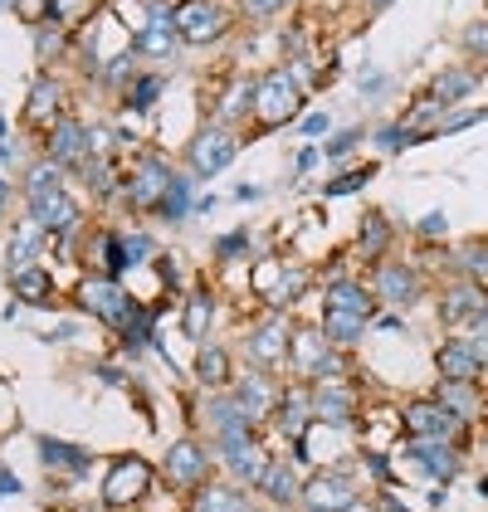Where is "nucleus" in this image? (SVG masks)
I'll list each match as a JSON object with an SVG mask.
<instances>
[{
  "instance_id": "obj_27",
  "label": "nucleus",
  "mask_w": 488,
  "mask_h": 512,
  "mask_svg": "<svg viewBox=\"0 0 488 512\" xmlns=\"http://www.w3.org/2000/svg\"><path fill=\"white\" fill-rule=\"evenodd\" d=\"M210 322H215V293H210V288H191L186 303H181V327H186V337H191L196 347L210 342Z\"/></svg>"
},
{
  "instance_id": "obj_29",
  "label": "nucleus",
  "mask_w": 488,
  "mask_h": 512,
  "mask_svg": "<svg viewBox=\"0 0 488 512\" xmlns=\"http://www.w3.org/2000/svg\"><path fill=\"white\" fill-rule=\"evenodd\" d=\"M474 88H479V69H440V74L430 79V98L445 103V108H454V103L469 98Z\"/></svg>"
},
{
  "instance_id": "obj_7",
  "label": "nucleus",
  "mask_w": 488,
  "mask_h": 512,
  "mask_svg": "<svg viewBox=\"0 0 488 512\" xmlns=\"http://www.w3.org/2000/svg\"><path fill=\"white\" fill-rule=\"evenodd\" d=\"M435 371H440V381H474V386H484L488 342L479 332H445V342L435 347Z\"/></svg>"
},
{
  "instance_id": "obj_4",
  "label": "nucleus",
  "mask_w": 488,
  "mask_h": 512,
  "mask_svg": "<svg viewBox=\"0 0 488 512\" xmlns=\"http://www.w3.org/2000/svg\"><path fill=\"white\" fill-rule=\"evenodd\" d=\"M210 473H215V449L201 444L196 434H181V439L166 444V454H162L166 488H176V493H196L201 483H210Z\"/></svg>"
},
{
  "instance_id": "obj_22",
  "label": "nucleus",
  "mask_w": 488,
  "mask_h": 512,
  "mask_svg": "<svg viewBox=\"0 0 488 512\" xmlns=\"http://www.w3.org/2000/svg\"><path fill=\"white\" fill-rule=\"evenodd\" d=\"M235 356L230 347H220V342H201L196 347V381H201V391H230L235 386Z\"/></svg>"
},
{
  "instance_id": "obj_23",
  "label": "nucleus",
  "mask_w": 488,
  "mask_h": 512,
  "mask_svg": "<svg viewBox=\"0 0 488 512\" xmlns=\"http://www.w3.org/2000/svg\"><path fill=\"white\" fill-rule=\"evenodd\" d=\"M371 322H376V317L342 313V308H323V313H318V327L327 332V342L342 347V352H357V347H362L366 332H371Z\"/></svg>"
},
{
  "instance_id": "obj_20",
  "label": "nucleus",
  "mask_w": 488,
  "mask_h": 512,
  "mask_svg": "<svg viewBox=\"0 0 488 512\" xmlns=\"http://www.w3.org/2000/svg\"><path fill=\"white\" fill-rule=\"evenodd\" d=\"M176 35L186 44H215L225 35V10L215 0H181L176 5Z\"/></svg>"
},
{
  "instance_id": "obj_16",
  "label": "nucleus",
  "mask_w": 488,
  "mask_h": 512,
  "mask_svg": "<svg viewBox=\"0 0 488 512\" xmlns=\"http://www.w3.org/2000/svg\"><path fill=\"white\" fill-rule=\"evenodd\" d=\"M215 459H220V469L230 473V483H240V488L254 493V483L264 478L269 459H274V449H269L259 434H249V439H235V444H220Z\"/></svg>"
},
{
  "instance_id": "obj_2",
  "label": "nucleus",
  "mask_w": 488,
  "mask_h": 512,
  "mask_svg": "<svg viewBox=\"0 0 488 512\" xmlns=\"http://www.w3.org/2000/svg\"><path fill=\"white\" fill-rule=\"evenodd\" d=\"M293 327L298 322H288V313H259L249 327H244V361L254 366V371H269V376H279L288 371V347H293Z\"/></svg>"
},
{
  "instance_id": "obj_40",
  "label": "nucleus",
  "mask_w": 488,
  "mask_h": 512,
  "mask_svg": "<svg viewBox=\"0 0 488 512\" xmlns=\"http://www.w3.org/2000/svg\"><path fill=\"white\" fill-rule=\"evenodd\" d=\"M288 0H244V10L249 15H274V10H284Z\"/></svg>"
},
{
  "instance_id": "obj_41",
  "label": "nucleus",
  "mask_w": 488,
  "mask_h": 512,
  "mask_svg": "<svg viewBox=\"0 0 488 512\" xmlns=\"http://www.w3.org/2000/svg\"><path fill=\"white\" fill-rule=\"evenodd\" d=\"M479 464H484V473H488V434L479 439Z\"/></svg>"
},
{
  "instance_id": "obj_10",
  "label": "nucleus",
  "mask_w": 488,
  "mask_h": 512,
  "mask_svg": "<svg viewBox=\"0 0 488 512\" xmlns=\"http://www.w3.org/2000/svg\"><path fill=\"white\" fill-rule=\"evenodd\" d=\"M303 512H357L362 508V483L352 469H313L303 483Z\"/></svg>"
},
{
  "instance_id": "obj_31",
  "label": "nucleus",
  "mask_w": 488,
  "mask_h": 512,
  "mask_svg": "<svg viewBox=\"0 0 488 512\" xmlns=\"http://www.w3.org/2000/svg\"><path fill=\"white\" fill-rule=\"evenodd\" d=\"M162 88H166L162 74H147V79H137L132 88H127V93H122V108H132V113H147V108H152V98H157Z\"/></svg>"
},
{
  "instance_id": "obj_11",
  "label": "nucleus",
  "mask_w": 488,
  "mask_h": 512,
  "mask_svg": "<svg viewBox=\"0 0 488 512\" xmlns=\"http://www.w3.org/2000/svg\"><path fill=\"white\" fill-rule=\"evenodd\" d=\"M152 483H157V469H152L147 459L122 454V459H113V464H108V473H103V508H108V512L137 508V503L152 493Z\"/></svg>"
},
{
  "instance_id": "obj_8",
  "label": "nucleus",
  "mask_w": 488,
  "mask_h": 512,
  "mask_svg": "<svg viewBox=\"0 0 488 512\" xmlns=\"http://www.w3.org/2000/svg\"><path fill=\"white\" fill-rule=\"evenodd\" d=\"M74 298H79L83 313L98 317V322H103V327H113V332H122V327L137 317V298H132V293H122L118 278H103V274L79 278Z\"/></svg>"
},
{
  "instance_id": "obj_28",
  "label": "nucleus",
  "mask_w": 488,
  "mask_h": 512,
  "mask_svg": "<svg viewBox=\"0 0 488 512\" xmlns=\"http://www.w3.org/2000/svg\"><path fill=\"white\" fill-rule=\"evenodd\" d=\"M10 293L20 298V303H35V308H44L49 298H54V278H49V264H25V269H15L10 274Z\"/></svg>"
},
{
  "instance_id": "obj_26",
  "label": "nucleus",
  "mask_w": 488,
  "mask_h": 512,
  "mask_svg": "<svg viewBox=\"0 0 488 512\" xmlns=\"http://www.w3.org/2000/svg\"><path fill=\"white\" fill-rule=\"evenodd\" d=\"M391 239H396V230L386 225V215L381 210H371L362 220V230H357V259L362 264H381V259H391Z\"/></svg>"
},
{
  "instance_id": "obj_24",
  "label": "nucleus",
  "mask_w": 488,
  "mask_h": 512,
  "mask_svg": "<svg viewBox=\"0 0 488 512\" xmlns=\"http://www.w3.org/2000/svg\"><path fill=\"white\" fill-rule=\"evenodd\" d=\"M430 395H435L440 405H449L469 430L484 420V386H474V381H435V391Z\"/></svg>"
},
{
  "instance_id": "obj_37",
  "label": "nucleus",
  "mask_w": 488,
  "mask_h": 512,
  "mask_svg": "<svg viewBox=\"0 0 488 512\" xmlns=\"http://www.w3.org/2000/svg\"><path fill=\"white\" fill-rule=\"evenodd\" d=\"M15 10H20V20H30V25L49 20V0H15Z\"/></svg>"
},
{
  "instance_id": "obj_3",
  "label": "nucleus",
  "mask_w": 488,
  "mask_h": 512,
  "mask_svg": "<svg viewBox=\"0 0 488 512\" xmlns=\"http://www.w3.org/2000/svg\"><path fill=\"white\" fill-rule=\"evenodd\" d=\"M308 283H313V274H308L303 264H288V259H264V264L249 274V288H254V298L264 303V313L298 308V298L308 293Z\"/></svg>"
},
{
  "instance_id": "obj_17",
  "label": "nucleus",
  "mask_w": 488,
  "mask_h": 512,
  "mask_svg": "<svg viewBox=\"0 0 488 512\" xmlns=\"http://www.w3.org/2000/svg\"><path fill=\"white\" fill-rule=\"evenodd\" d=\"M303 469H298V459H288V454H274L269 459V469H264V478L254 483V493L269 503L274 512H293L298 503H303Z\"/></svg>"
},
{
  "instance_id": "obj_18",
  "label": "nucleus",
  "mask_w": 488,
  "mask_h": 512,
  "mask_svg": "<svg viewBox=\"0 0 488 512\" xmlns=\"http://www.w3.org/2000/svg\"><path fill=\"white\" fill-rule=\"evenodd\" d=\"M274 434H284V444H303V434L313 430L318 420H313V386H303V381H284V395H279V410H274Z\"/></svg>"
},
{
  "instance_id": "obj_13",
  "label": "nucleus",
  "mask_w": 488,
  "mask_h": 512,
  "mask_svg": "<svg viewBox=\"0 0 488 512\" xmlns=\"http://www.w3.org/2000/svg\"><path fill=\"white\" fill-rule=\"evenodd\" d=\"M435 313H440V322H445L449 332H474L479 317L488 313V288H479L474 278H449L445 288H440Z\"/></svg>"
},
{
  "instance_id": "obj_36",
  "label": "nucleus",
  "mask_w": 488,
  "mask_h": 512,
  "mask_svg": "<svg viewBox=\"0 0 488 512\" xmlns=\"http://www.w3.org/2000/svg\"><path fill=\"white\" fill-rule=\"evenodd\" d=\"M366 176H371V166H362V171H347V176H337V181H327V196H347V191H357Z\"/></svg>"
},
{
  "instance_id": "obj_1",
  "label": "nucleus",
  "mask_w": 488,
  "mask_h": 512,
  "mask_svg": "<svg viewBox=\"0 0 488 512\" xmlns=\"http://www.w3.org/2000/svg\"><path fill=\"white\" fill-rule=\"evenodd\" d=\"M25 205H30V220H35L49 239L79 235L83 205L59 186V166H54V161H40V166L25 176Z\"/></svg>"
},
{
  "instance_id": "obj_25",
  "label": "nucleus",
  "mask_w": 488,
  "mask_h": 512,
  "mask_svg": "<svg viewBox=\"0 0 488 512\" xmlns=\"http://www.w3.org/2000/svg\"><path fill=\"white\" fill-rule=\"evenodd\" d=\"M40 454H44V469L54 478H83L93 469V454L79 449V444H64V439H40Z\"/></svg>"
},
{
  "instance_id": "obj_38",
  "label": "nucleus",
  "mask_w": 488,
  "mask_h": 512,
  "mask_svg": "<svg viewBox=\"0 0 488 512\" xmlns=\"http://www.w3.org/2000/svg\"><path fill=\"white\" fill-rule=\"evenodd\" d=\"M357 142H362V132L352 127V132H342V137H332V142H327V157H347Z\"/></svg>"
},
{
  "instance_id": "obj_39",
  "label": "nucleus",
  "mask_w": 488,
  "mask_h": 512,
  "mask_svg": "<svg viewBox=\"0 0 488 512\" xmlns=\"http://www.w3.org/2000/svg\"><path fill=\"white\" fill-rule=\"evenodd\" d=\"M445 235V215H425L420 220V239H440Z\"/></svg>"
},
{
  "instance_id": "obj_34",
  "label": "nucleus",
  "mask_w": 488,
  "mask_h": 512,
  "mask_svg": "<svg viewBox=\"0 0 488 512\" xmlns=\"http://www.w3.org/2000/svg\"><path fill=\"white\" fill-rule=\"evenodd\" d=\"M464 49H469L479 64H488V20H474V25L464 30Z\"/></svg>"
},
{
  "instance_id": "obj_9",
  "label": "nucleus",
  "mask_w": 488,
  "mask_h": 512,
  "mask_svg": "<svg viewBox=\"0 0 488 512\" xmlns=\"http://www.w3.org/2000/svg\"><path fill=\"white\" fill-rule=\"evenodd\" d=\"M303 108V83L293 79V69H269L264 79L254 83V118L259 127H284L298 118Z\"/></svg>"
},
{
  "instance_id": "obj_35",
  "label": "nucleus",
  "mask_w": 488,
  "mask_h": 512,
  "mask_svg": "<svg viewBox=\"0 0 488 512\" xmlns=\"http://www.w3.org/2000/svg\"><path fill=\"white\" fill-rule=\"evenodd\" d=\"M240 254H249V235H225L220 239V244H215V259H220V264H235V259H240Z\"/></svg>"
},
{
  "instance_id": "obj_43",
  "label": "nucleus",
  "mask_w": 488,
  "mask_h": 512,
  "mask_svg": "<svg viewBox=\"0 0 488 512\" xmlns=\"http://www.w3.org/2000/svg\"><path fill=\"white\" fill-rule=\"evenodd\" d=\"M366 5H371V10H381V5H391V0H366Z\"/></svg>"
},
{
  "instance_id": "obj_15",
  "label": "nucleus",
  "mask_w": 488,
  "mask_h": 512,
  "mask_svg": "<svg viewBox=\"0 0 488 512\" xmlns=\"http://www.w3.org/2000/svg\"><path fill=\"white\" fill-rule=\"evenodd\" d=\"M313 420L327 425V430H352L362 420L357 381H323V386H313Z\"/></svg>"
},
{
  "instance_id": "obj_33",
  "label": "nucleus",
  "mask_w": 488,
  "mask_h": 512,
  "mask_svg": "<svg viewBox=\"0 0 488 512\" xmlns=\"http://www.w3.org/2000/svg\"><path fill=\"white\" fill-rule=\"evenodd\" d=\"M122 249H127V269H137V264L152 254V235H142V230H122Z\"/></svg>"
},
{
  "instance_id": "obj_19",
  "label": "nucleus",
  "mask_w": 488,
  "mask_h": 512,
  "mask_svg": "<svg viewBox=\"0 0 488 512\" xmlns=\"http://www.w3.org/2000/svg\"><path fill=\"white\" fill-rule=\"evenodd\" d=\"M240 152V137L225 127V122H210L205 132H196V142H191V171L196 176H215V171H225L230 161Z\"/></svg>"
},
{
  "instance_id": "obj_12",
  "label": "nucleus",
  "mask_w": 488,
  "mask_h": 512,
  "mask_svg": "<svg viewBox=\"0 0 488 512\" xmlns=\"http://www.w3.org/2000/svg\"><path fill=\"white\" fill-rule=\"evenodd\" d=\"M396 459H406L410 473L430 478V483H454L464 469V444H445V439H406L396 449Z\"/></svg>"
},
{
  "instance_id": "obj_30",
  "label": "nucleus",
  "mask_w": 488,
  "mask_h": 512,
  "mask_svg": "<svg viewBox=\"0 0 488 512\" xmlns=\"http://www.w3.org/2000/svg\"><path fill=\"white\" fill-rule=\"evenodd\" d=\"M59 113H64V88L54 79H35V88H30V103H25V118L30 122H59Z\"/></svg>"
},
{
  "instance_id": "obj_6",
  "label": "nucleus",
  "mask_w": 488,
  "mask_h": 512,
  "mask_svg": "<svg viewBox=\"0 0 488 512\" xmlns=\"http://www.w3.org/2000/svg\"><path fill=\"white\" fill-rule=\"evenodd\" d=\"M371 293H376V303L386 308V313H406L420 303V293H425V274H420V264H410V259H381V264H371Z\"/></svg>"
},
{
  "instance_id": "obj_42",
  "label": "nucleus",
  "mask_w": 488,
  "mask_h": 512,
  "mask_svg": "<svg viewBox=\"0 0 488 512\" xmlns=\"http://www.w3.org/2000/svg\"><path fill=\"white\" fill-rule=\"evenodd\" d=\"M474 332H479V337H484V342H488V313L479 317V327H474Z\"/></svg>"
},
{
  "instance_id": "obj_14",
  "label": "nucleus",
  "mask_w": 488,
  "mask_h": 512,
  "mask_svg": "<svg viewBox=\"0 0 488 512\" xmlns=\"http://www.w3.org/2000/svg\"><path fill=\"white\" fill-rule=\"evenodd\" d=\"M279 395H284V381H274L269 371H254V366H244L235 376V386H230V400L240 405V415L249 425H269L274 410H279Z\"/></svg>"
},
{
  "instance_id": "obj_21",
  "label": "nucleus",
  "mask_w": 488,
  "mask_h": 512,
  "mask_svg": "<svg viewBox=\"0 0 488 512\" xmlns=\"http://www.w3.org/2000/svg\"><path fill=\"white\" fill-rule=\"evenodd\" d=\"M186 512H254V498L230 478H210L186 498Z\"/></svg>"
},
{
  "instance_id": "obj_5",
  "label": "nucleus",
  "mask_w": 488,
  "mask_h": 512,
  "mask_svg": "<svg viewBox=\"0 0 488 512\" xmlns=\"http://www.w3.org/2000/svg\"><path fill=\"white\" fill-rule=\"evenodd\" d=\"M396 415H401V434L406 439H445V444H464L469 439V425L449 405H440L435 395H415Z\"/></svg>"
},
{
  "instance_id": "obj_32",
  "label": "nucleus",
  "mask_w": 488,
  "mask_h": 512,
  "mask_svg": "<svg viewBox=\"0 0 488 512\" xmlns=\"http://www.w3.org/2000/svg\"><path fill=\"white\" fill-rule=\"evenodd\" d=\"M186 205H191V181H186V176H176V181L166 186V196H162V205H157V215L176 225V220L186 215Z\"/></svg>"
}]
</instances>
